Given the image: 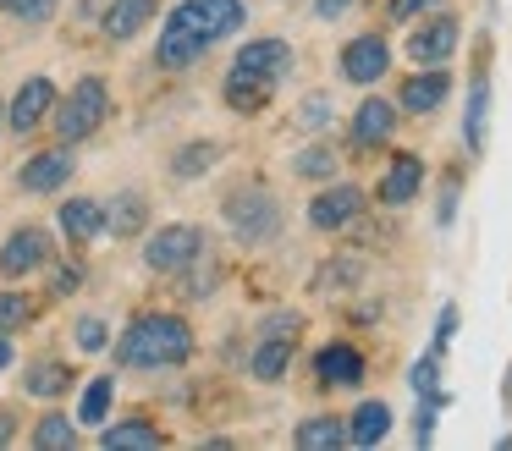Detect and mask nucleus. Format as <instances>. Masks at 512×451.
Segmentation results:
<instances>
[{
    "mask_svg": "<svg viewBox=\"0 0 512 451\" xmlns=\"http://www.w3.org/2000/svg\"><path fill=\"white\" fill-rule=\"evenodd\" d=\"M237 28H243V0H182L166 17V28H160L155 61L166 66V72H182V66H193L210 44L232 39Z\"/></svg>",
    "mask_w": 512,
    "mask_h": 451,
    "instance_id": "1",
    "label": "nucleus"
},
{
    "mask_svg": "<svg viewBox=\"0 0 512 451\" xmlns=\"http://www.w3.org/2000/svg\"><path fill=\"white\" fill-rule=\"evenodd\" d=\"M116 358H122L127 369H177V363L193 358V330H188V319H177V314H138L133 325H127Z\"/></svg>",
    "mask_w": 512,
    "mask_h": 451,
    "instance_id": "2",
    "label": "nucleus"
},
{
    "mask_svg": "<svg viewBox=\"0 0 512 451\" xmlns=\"http://www.w3.org/2000/svg\"><path fill=\"white\" fill-rule=\"evenodd\" d=\"M105 110H111L105 83H100V77H78V83H72V94L56 105V132H61V143H78V138H89V132H100Z\"/></svg>",
    "mask_w": 512,
    "mask_h": 451,
    "instance_id": "3",
    "label": "nucleus"
},
{
    "mask_svg": "<svg viewBox=\"0 0 512 451\" xmlns=\"http://www.w3.org/2000/svg\"><path fill=\"white\" fill-rule=\"evenodd\" d=\"M226 226H232L237 242H270L281 231V204L265 187H237L226 198Z\"/></svg>",
    "mask_w": 512,
    "mask_h": 451,
    "instance_id": "4",
    "label": "nucleus"
},
{
    "mask_svg": "<svg viewBox=\"0 0 512 451\" xmlns=\"http://www.w3.org/2000/svg\"><path fill=\"white\" fill-rule=\"evenodd\" d=\"M204 231L199 226H188V220H177V226H160L155 237L144 242V264L149 270H160V275H177V270H188L193 259L204 253Z\"/></svg>",
    "mask_w": 512,
    "mask_h": 451,
    "instance_id": "5",
    "label": "nucleus"
},
{
    "mask_svg": "<svg viewBox=\"0 0 512 451\" xmlns=\"http://www.w3.org/2000/svg\"><path fill=\"white\" fill-rule=\"evenodd\" d=\"M386 66H391V50H386L380 33H358V39L342 44V77H347V83L369 88V83L386 77Z\"/></svg>",
    "mask_w": 512,
    "mask_h": 451,
    "instance_id": "6",
    "label": "nucleus"
},
{
    "mask_svg": "<svg viewBox=\"0 0 512 451\" xmlns=\"http://www.w3.org/2000/svg\"><path fill=\"white\" fill-rule=\"evenodd\" d=\"M50 253V231L45 226H17L12 237H6V248H0V275L6 281H23L28 270H39Z\"/></svg>",
    "mask_w": 512,
    "mask_h": 451,
    "instance_id": "7",
    "label": "nucleus"
},
{
    "mask_svg": "<svg viewBox=\"0 0 512 451\" xmlns=\"http://www.w3.org/2000/svg\"><path fill=\"white\" fill-rule=\"evenodd\" d=\"M358 209H364V193H358L353 182H336V187H320V198L309 204V226L314 231H342L358 220Z\"/></svg>",
    "mask_w": 512,
    "mask_h": 451,
    "instance_id": "8",
    "label": "nucleus"
},
{
    "mask_svg": "<svg viewBox=\"0 0 512 451\" xmlns=\"http://www.w3.org/2000/svg\"><path fill=\"white\" fill-rule=\"evenodd\" d=\"M72 149L61 143V149H45V154H28V165L17 171V187L23 193H56V187L72 182Z\"/></svg>",
    "mask_w": 512,
    "mask_h": 451,
    "instance_id": "9",
    "label": "nucleus"
},
{
    "mask_svg": "<svg viewBox=\"0 0 512 451\" xmlns=\"http://www.w3.org/2000/svg\"><path fill=\"white\" fill-rule=\"evenodd\" d=\"M446 94H452V77H446L441 66H424V72H413L408 83L397 88V110H408V116H430V110L446 105Z\"/></svg>",
    "mask_w": 512,
    "mask_h": 451,
    "instance_id": "10",
    "label": "nucleus"
},
{
    "mask_svg": "<svg viewBox=\"0 0 512 451\" xmlns=\"http://www.w3.org/2000/svg\"><path fill=\"white\" fill-rule=\"evenodd\" d=\"M237 72H254V77H270V83H281V77L292 72V44L287 39H248L243 50H237Z\"/></svg>",
    "mask_w": 512,
    "mask_h": 451,
    "instance_id": "11",
    "label": "nucleus"
},
{
    "mask_svg": "<svg viewBox=\"0 0 512 451\" xmlns=\"http://www.w3.org/2000/svg\"><path fill=\"white\" fill-rule=\"evenodd\" d=\"M50 110H56V88H50V77H28V83L17 88L12 110H6V127H12V132H34Z\"/></svg>",
    "mask_w": 512,
    "mask_h": 451,
    "instance_id": "12",
    "label": "nucleus"
},
{
    "mask_svg": "<svg viewBox=\"0 0 512 451\" xmlns=\"http://www.w3.org/2000/svg\"><path fill=\"white\" fill-rule=\"evenodd\" d=\"M452 50H457V17H430L424 28L408 33V55L419 66H441Z\"/></svg>",
    "mask_w": 512,
    "mask_h": 451,
    "instance_id": "13",
    "label": "nucleus"
},
{
    "mask_svg": "<svg viewBox=\"0 0 512 451\" xmlns=\"http://www.w3.org/2000/svg\"><path fill=\"white\" fill-rule=\"evenodd\" d=\"M419 182H424V160L413 149H397L391 154L386 182H380V204H391V209L413 204V198H419Z\"/></svg>",
    "mask_w": 512,
    "mask_h": 451,
    "instance_id": "14",
    "label": "nucleus"
},
{
    "mask_svg": "<svg viewBox=\"0 0 512 451\" xmlns=\"http://www.w3.org/2000/svg\"><path fill=\"white\" fill-rule=\"evenodd\" d=\"M397 116H402V110L391 105V99H364V105L353 110V143H358V149H380V143H391Z\"/></svg>",
    "mask_w": 512,
    "mask_h": 451,
    "instance_id": "15",
    "label": "nucleus"
},
{
    "mask_svg": "<svg viewBox=\"0 0 512 451\" xmlns=\"http://www.w3.org/2000/svg\"><path fill=\"white\" fill-rule=\"evenodd\" d=\"M314 374H320V385H358L364 380V352L347 347V341H331V347L314 358Z\"/></svg>",
    "mask_w": 512,
    "mask_h": 451,
    "instance_id": "16",
    "label": "nucleus"
},
{
    "mask_svg": "<svg viewBox=\"0 0 512 451\" xmlns=\"http://www.w3.org/2000/svg\"><path fill=\"white\" fill-rule=\"evenodd\" d=\"M276 94V83L270 77H254V72H226V105L237 110V116H254V110H265V99Z\"/></svg>",
    "mask_w": 512,
    "mask_h": 451,
    "instance_id": "17",
    "label": "nucleus"
},
{
    "mask_svg": "<svg viewBox=\"0 0 512 451\" xmlns=\"http://www.w3.org/2000/svg\"><path fill=\"white\" fill-rule=\"evenodd\" d=\"M61 231H67L72 242H94L105 231V209L100 198H67L61 204Z\"/></svg>",
    "mask_w": 512,
    "mask_h": 451,
    "instance_id": "18",
    "label": "nucleus"
},
{
    "mask_svg": "<svg viewBox=\"0 0 512 451\" xmlns=\"http://www.w3.org/2000/svg\"><path fill=\"white\" fill-rule=\"evenodd\" d=\"M292 440H298V451H336V446H347V424L336 413H314L298 424Z\"/></svg>",
    "mask_w": 512,
    "mask_h": 451,
    "instance_id": "19",
    "label": "nucleus"
},
{
    "mask_svg": "<svg viewBox=\"0 0 512 451\" xmlns=\"http://www.w3.org/2000/svg\"><path fill=\"white\" fill-rule=\"evenodd\" d=\"M391 435V407L386 402H358L353 424H347V440L353 446H380Z\"/></svg>",
    "mask_w": 512,
    "mask_h": 451,
    "instance_id": "20",
    "label": "nucleus"
},
{
    "mask_svg": "<svg viewBox=\"0 0 512 451\" xmlns=\"http://www.w3.org/2000/svg\"><path fill=\"white\" fill-rule=\"evenodd\" d=\"M149 17H155V0H111L105 6V33L111 39H133Z\"/></svg>",
    "mask_w": 512,
    "mask_h": 451,
    "instance_id": "21",
    "label": "nucleus"
},
{
    "mask_svg": "<svg viewBox=\"0 0 512 451\" xmlns=\"http://www.w3.org/2000/svg\"><path fill=\"white\" fill-rule=\"evenodd\" d=\"M149 220V204L138 193H116V204L105 209V231H116V237H138Z\"/></svg>",
    "mask_w": 512,
    "mask_h": 451,
    "instance_id": "22",
    "label": "nucleus"
},
{
    "mask_svg": "<svg viewBox=\"0 0 512 451\" xmlns=\"http://www.w3.org/2000/svg\"><path fill=\"white\" fill-rule=\"evenodd\" d=\"M287 363H292V341H281V336H265L259 341V352H254V380H265V385H276L281 374H287Z\"/></svg>",
    "mask_w": 512,
    "mask_h": 451,
    "instance_id": "23",
    "label": "nucleus"
},
{
    "mask_svg": "<svg viewBox=\"0 0 512 451\" xmlns=\"http://www.w3.org/2000/svg\"><path fill=\"white\" fill-rule=\"evenodd\" d=\"M67 385H72L67 363H50V358H39L34 369L23 374V391H28V396H61Z\"/></svg>",
    "mask_w": 512,
    "mask_h": 451,
    "instance_id": "24",
    "label": "nucleus"
},
{
    "mask_svg": "<svg viewBox=\"0 0 512 451\" xmlns=\"http://www.w3.org/2000/svg\"><path fill=\"white\" fill-rule=\"evenodd\" d=\"M34 446L39 451H72V446H78V424H72L67 413H45V418H39V429H34Z\"/></svg>",
    "mask_w": 512,
    "mask_h": 451,
    "instance_id": "25",
    "label": "nucleus"
},
{
    "mask_svg": "<svg viewBox=\"0 0 512 451\" xmlns=\"http://www.w3.org/2000/svg\"><path fill=\"white\" fill-rule=\"evenodd\" d=\"M111 396H116V380H111V374L89 380V391H83V407H78V424H105V413H111Z\"/></svg>",
    "mask_w": 512,
    "mask_h": 451,
    "instance_id": "26",
    "label": "nucleus"
},
{
    "mask_svg": "<svg viewBox=\"0 0 512 451\" xmlns=\"http://www.w3.org/2000/svg\"><path fill=\"white\" fill-rule=\"evenodd\" d=\"M221 160V143H188V149H177V160H171V176H199V171H210V165Z\"/></svg>",
    "mask_w": 512,
    "mask_h": 451,
    "instance_id": "27",
    "label": "nucleus"
},
{
    "mask_svg": "<svg viewBox=\"0 0 512 451\" xmlns=\"http://www.w3.org/2000/svg\"><path fill=\"white\" fill-rule=\"evenodd\" d=\"M336 160H342L336 149H325V143H309V149L292 160V171L309 176V182H325V176H336Z\"/></svg>",
    "mask_w": 512,
    "mask_h": 451,
    "instance_id": "28",
    "label": "nucleus"
},
{
    "mask_svg": "<svg viewBox=\"0 0 512 451\" xmlns=\"http://www.w3.org/2000/svg\"><path fill=\"white\" fill-rule=\"evenodd\" d=\"M100 440H105V446H160L166 435H160L155 424H138V418H133V424H111Z\"/></svg>",
    "mask_w": 512,
    "mask_h": 451,
    "instance_id": "29",
    "label": "nucleus"
},
{
    "mask_svg": "<svg viewBox=\"0 0 512 451\" xmlns=\"http://www.w3.org/2000/svg\"><path fill=\"white\" fill-rule=\"evenodd\" d=\"M28 319H34V303H28L23 292H0V336H12V330H23Z\"/></svg>",
    "mask_w": 512,
    "mask_h": 451,
    "instance_id": "30",
    "label": "nucleus"
},
{
    "mask_svg": "<svg viewBox=\"0 0 512 451\" xmlns=\"http://www.w3.org/2000/svg\"><path fill=\"white\" fill-rule=\"evenodd\" d=\"M485 105H490V88L474 83V99H468V121H463L468 149H479V143H485Z\"/></svg>",
    "mask_w": 512,
    "mask_h": 451,
    "instance_id": "31",
    "label": "nucleus"
},
{
    "mask_svg": "<svg viewBox=\"0 0 512 451\" xmlns=\"http://www.w3.org/2000/svg\"><path fill=\"white\" fill-rule=\"evenodd\" d=\"M408 380H413V391H419V396H430V402L446 407V391H441V369H435V358H419Z\"/></svg>",
    "mask_w": 512,
    "mask_h": 451,
    "instance_id": "32",
    "label": "nucleus"
},
{
    "mask_svg": "<svg viewBox=\"0 0 512 451\" xmlns=\"http://www.w3.org/2000/svg\"><path fill=\"white\" fill-rule=\"evenodd\" d=\"M78 347L83 352H105V347H111V325H105L100 314H83L78 319Z\"/></svg>",
    "mask_w": 512,
    "mask_h": 451,
    "instance_id": "33",
    "label": "nucleus"
},
{
    "mask_svg": "<svg viewBox=\"0 0 512 451\" xmlns=\"http://www.w3.org/2000/svg\"><path fill=\"white\" fill-rule=\"evenodd\" d=\"M56 6H61V0H0V11H12V17H23V22L56 17Z\"/></svg>",
    "mask_w": 512,
    "mask_h": 451,
    "instance_id": "34",
    "label": "nucleus"
},
{
    "mask_svg": "<svg viewBox=\"0 0 512 451\" xmlns=\"http://www.w3.org/2000/svg\"><path fill=\"white\" fill-rule=\"evenodd\" d=\"M265 336H281V341H298V330H303V314H292V308H281V314H265Z\"/></svg>",
    "mask_w": 512,
    "mask_h": 451,
    "instance_id": "35",
    "label": "nucleus"
},
{
    "mask_svg": "<svg viewBox=\"0 0 512 451\" xmlns=\"http://www.w3.org/2000/svg\"><path fill=\"white\" fill-rule=\"evenodd\" d=\"M364 275V264H353V259H342V264H325L314 281H320V292H336V281H358Z\"/></svg>",
    "mask_w": 512,
    "mask_h": 451,
    "instance_id": "36",
    "label": "nucleus"
},
{
    "mask_svg": "<svg viewBox=\"0 0 512 451\" xmlns=\"http://www.w3.org/2000/svg\"><path fill=\"white\" fill-rule=\"evenodd\" d=\"M298 121H303L309 132L325 127V121H331V99H325V94H309V99H303V116H298Z\"/></svg>",
    "mask_w": 512,
    "mask_h": 451,
    "instance_id": "37",
    "label": "nucleus"
},
{
    "mask_svg": "<svg viewBox=\"0 0 512 451\" xmlns=\"http://www.w3.org/2000/svg\"><path fill=\"white\" fill-rule=\"evenodd\" d=\"M452 336H457V308L446 303V308H441V319H435V352L452 347Z\"/></svg>",
    "mask_w": 512,
    "mask_h": 451,
    "instance_id": "38",
    "label": "nucleus"
},
{
    "mask_svg": "<svg viewBox=\"0 0 512 451\" xmlns=\"http://www.w3.org/2000/svg\"><path fill=\"white\" fill-rule=\"evenodd\" d=\"M435 413H441V402L419 396V418H413V435H419V440H430V435H435Z\"/></svg>",
    "mask_w": 512,
    "mask_h": 451,
    "instance_id": "39",
    "label": "nucleus"
},
{
    "mask_svg": "<svg viewBox=\"0 0 512 451\" xmlns=\"http://www.w3.org/2000/svg\"><path fill=\"white\" fill-rule=\"evenodd\" d=\"M78 286H83V270H78V264H61L56 281H50V292H56V297H72Z\"/></svg>",
    "mask_w": 512,
    "mask_h": 451,
    "instance_id": "40",
    "label": "nucleus"
},
{
    "mask_svg": "<svg viewBox=\"0 0 512 451\" xmlns=\"http://www.w3.org/2000/svg\"><path fill=\"white\" fill-rule=\"evenodd\" d=\"M430 6H441V0H391V17L408 22V17H419V11H430Z\"/></svg>",
    "mask_w": 512,
    "mask_h": 451,
    "instance_id": "41",
    "label": "nucleus"
},
{
    "mask_svg": "<svg viewBox=\"0 0 512 451\" xmlns=\"http://www.w3.org/2000/svg\"><path fill=\"white\" fill-rule=\"evenodd\" d=\"M347 6H353V0H314V17H320V22H336Z\"/></svg>",
    "mask_w": 512,
    "mask_h": 451,
    "instance_id": "42",
    "label": "nucleus"
},
{
    "mask_svg": "<svg viewBox=\"0 0 512 451\" xmlns=\"http://www.w3.org/2000/svg\"><path fill=\"white\" fill-rule=\"evenodd\" d=\"M452 215H457V176L446 182V193H441V226H452Z\"/></svg>",
    "mask_w": 512,
    "mask_h": 451,
    "instance_id": "43",
    "label": "nucleus"
},
{
    "mask_svg": "<svg viewBox=\"0 0 512 451\" xmlns=\"http://www.w3.org/2000/svg\"><path fill=\"white\" fill-rule=\"evenodd\" d=\"M12 440H17V418L0 413V446H12Z\"/></svg>",
    "mask_w": 512,
    "mask_h": 451,
    "instance_id": "44",
    "label": "nucleus"
},
{
    "mask_svg": "<svg viewBox=\"0 0 512 451\" xmlns=\"http://www.w3.org/2000/svg\"><path fill=\"white\" fill-rule=\"evenodd\" d=\"M12 363V336H0V369Z\"/></svg>",
    "mask_w": 512,
    "mask_h": 451,
    "instance_id": "45",
    "label": "nucleus"
},
{
    "mask_svg": "<svg viewBox=\"0 0 512 451\" xmlns=\"http://www.w3.org/2000/svg\"><path fill=\"white\" fill-rule=\"evenodd\" d=\"M0 127H6V105H0Z\"/></svg>",
    "mask_w": 512,
    "mask_h": 451,
    "instance_id": "46",
    "label": "nucleus"
}]
</instances>
